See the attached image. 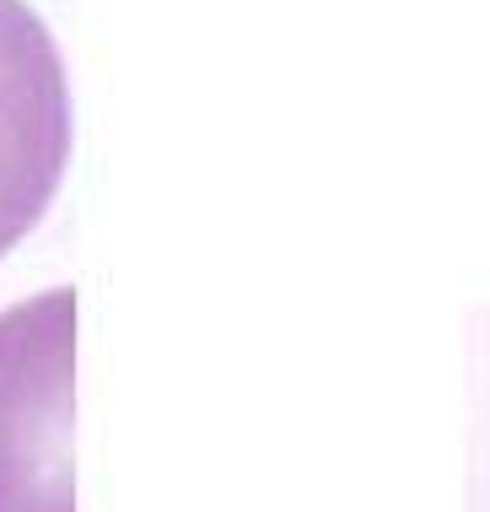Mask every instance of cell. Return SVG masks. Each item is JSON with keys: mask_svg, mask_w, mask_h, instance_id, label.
<instances>
[{"mask_svg": "<svg viewBox=\"0 0 490 512\" xmlns=\"http://www.w3.org/2000/svg\"><path fill=\"white\" fill-rule=\"evenodd\" d=\"M76 292L0 313V512H76Z\"/></svg>", "mask_w": 490, "mask_h": 512, "instance_id": "cell-1", "label": "cell"}, {"mask_svg": "<svg viewBox=\"0 0 490 512\" xmlns=\"http://www.w3.org/2000/svg\"><path fill=\"white\" fill-rule=\"evenodd\" d=\"M70 157V87L49 27L0 0V254L38 227Z\"/></svg>", "mask_w": 490, "mask_h": 512, "instance_id": "cell-2", "label": "cell"}]
</instances>
